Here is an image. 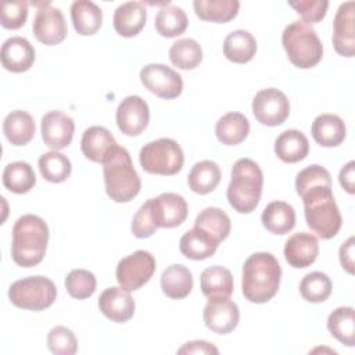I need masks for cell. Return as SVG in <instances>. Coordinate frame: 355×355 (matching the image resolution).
Here are the masks:
<instances>
[{
  "mask_svg": "<svg viewBox=\"0 0 355 355\" xmlns=\"http://www.w3.org/2000/svg\"><path fill=\"white\" fill-rule=\"evenodd\" d=\"M282 268L270 252H255L243 265L241 291L245 300L263 304L272 300L280 286Z\"/></svg>",
  "mask_w": 355,
  "mask_h": 355,
  "instance_id": "1",
  "label": "cell"
},
{
  "mask_svg": "<svg viewBox=\"0 0 355 355\" xmlns=\"http://www.w3.org/2000/svg\"><path fill=\"white\" fill-rule=\"evenodd\" d=\"M49 243L46 222L32 214L22 215L12 227L11 257L22 268H32L42 262Z\"/></svg>",
  "mask_w": 355,
  "mask_h": 355,
  "instance_id": "2",
  "label": "cell"
},
{
  "mask_svg": "<svg viewBox=\"0 0 355 355\" xmlns=\"http://www.w3.org/2000/svg\"><path fill=\"white\" fill-rule=\"evenodd\" d=\"M262 186L263 175L259 165L250 158L237 159L226 191L230 207L240 214L252 212L261 201Z\"/></svg>",
  "mask_w": 355,
  "mask_h": 355,
  "instance_id": "3",
  "label": "cell"
},
{
  "mask_svg": "<svg viewBox=\"0 0 355 355\" xmlns=\"http://www.w3.org/2000/svg\"><path fill=\"white\" fill-rule=\"evenodd\" d=\"M304 215L309 229L320 239H333L343 223L340 209L336 204L331 187L316 186L301 196Z\"/></svg>",
  "mask_w": 355,
  "mask_h": 355,
  "instance_id": "4",
  "label": "cell"
},
{
  "mask_svg": "<svg viewBox=\"0 0 355 355\" xmlns=\"http://www.w3.org/2000/svg\"><path fill=\"white\" fill-rule=\"evenodd\" d=\"M105 191L115 202L133 200L140 189L141 180L136 172L126 148L118 147L115 153L103 164Z\"/></svg>",
  "mask_w": 355,
  "mask_h": 355,
  "instance_id": "5",
  "label": "cell"
},
{
  "mask_svg": "<svg viewBox=\"0 0 355 355\" xmlns=\"http://www.w3.org/2000/svg\"><path fill=\"white\" fill-rule=\"evenodd\" d=\"M282 44L290 62L301 69L315 67L323 57V44L318 33L304 21H293L284 28Z\"/></svg>",
  "mask_w": 355,
  "mask_h": 355,
  "instance_id": "6",
  "label": "cell"
},
{
  "mask_svg": "<svg viewBox=\"0 0 355 355\" xmlns=\"http://www.w3.org/2000/svg\"><path fill=\"white\" fill-rule=\"evenodd\" d=\"M139 161L147 173L171 176L182 169L184 155L176 140L161 137L141 147Z\"/></svg>",
  "mask_w": 355,
  "mask_h": 355,
  "instance_id": "7",
  "label": "cell"
},
{
  "mask_svg": "<svg viewBox=\"0 0 355 355\" xmlns=\"http://www.w3.org/2000/svg\"><path fill=\"white\" fill-rule=\"evenodd\" d=\"M57 297L54 283L44 276H29L14 282L8 288L12 305L29 311H43L53 305Z\"/></svg>",
  "mask_w": 355,
  "mask_h": 355,
  "instance_id": "8",
  "label": "cell"
},
{
  "mask_svg": "<svg viewBox=\"0 0 355 355\" xmlns=\"http://www.w3.org/2000/svg\"><path fill=\"white\" fill-rule=\"evenodd\" d=\"M155 266V258L148 251L137 250L118 262L116 282L128 291L139 290L153 277Z\"/></svg>",
  "mask_w": 355,
  "mask_h": 355,
  "instance_id": "9",
  "label": "cell"
},
{
  "mask_svg": "<svg viewBox=\"0 0 355 355\" xmlns=\"http://www.w3.org/2000/svg\"><path fill=\"white\" fill-rule=\"evenodd\" d=\"M252 114L265 126L284 123L290 115V101L287 96L275 87L259 90L252 98Z\"/></svg>",
  "mask_w": 355,
  "mask_h": 355,
  "instance_id": "10",
  "label": "cell"
},
{
  "mask_svg": "<svg viewBox=\"0 0 355 355\" xmlns=\"http://www.w3.org/2000/svg\"><path fill=\"white\" fill-rule=\"evenodd\" d=\"M140 80L148 92L165 100L176 98L183 90L182 76L164 64H147L143 67Z\"/></svg>",
  "mask_w": 355,
  "mask_h": 355,
  "instance_id": "11",
  "label": "cell"
},
{
  "mask_svg": "<svg viewBox=\"0 0 355 355\" xmlns=\"http://www.w3.org/2000/svg\"><path fill=\"white\" fill-rule=\"evenodd\" d=\"M32 31L35 37L40 43L46 46H54L65 39L68 28L61 10L53 7L47 1L37 4V11L33 18Z\"/></svg>",
  "mask_w": 355,
  "mask_h": 355,
  "instance_id": "12",
  "label": "cell"
},
{
  "mask_svg": "<svg viewBox=\"0 0 355 355\" xmlns=\"http://www.w3.org/2000/svg\"><path fill=\"white\" fill-rule=\"evenodd\" d=\"M118 129L126 136H139L148 125L150 110L140 96L125 97L115 114Z\"/></svg>",
  "mask_w": 355,
  "mask_h": 355,
  "instance_id": "13",
  "label": "cell"
},
{
  "mask_svg": "<svg viewBox=\"0 0 355 355\" xmlns=\"http://www.w3.org/2000/svg\"><path fill=\"white\" fill-rule=\"evenodd\" d=\"M148 202L157 227H176L187 218L189 207L180 194L162 193Z\"/></svg>",
  "mask_w": 355,
  "mask_h": 355,
  "instance_id": "14",
  "label": "cell"
},
{
  "mask_svg": "<svg viewBox=\"0 0 355 355\" xmlns=\"http://www.w3.org/2000/svg\"><path fill=\"white\" fill-rule=\"evenodd\" d=\"M205 326L216 334L233 331L240 319V311L236 302L229 298H209L202 311Z\"/></svg>",
  "mask_w": 355,
  "mask_h": 355,
  "instance_id": "15",
  "label": "cell"
},
{
  "mask_svg": "<svg viewBox=\"0 0 355 355\" xmlns=\"http://www.w3.org/2000/svg\"><path fill=\"white\" fill-rule=\"evenodd\" d=\"M42 139L51 150H62L72 141L75 123L73 119L62 111H49L40 122Z\"/></svg>",
  "mask_w": 355,
  "mask_h": 355,
  "instance_id": "16",
  "label": "cell"
},
{
  "mask_svg": "<svg viewBox=\"0 0 355 355\" xmlns=\"http://www.w3.org/2000/svg\"><path fill=\"white\" fill-rule=\"evenodd\" d=\"M354 1L340 4L333 21V46L334 50L344 57H354L355 54V29H354Z\"/></svg>",
  "mask_w": 355,
  "mask_h": 355,
  "instance_id": "17",
  "label": "cell"
},
{
  "mask_svg": "<svg viewBox=\"0 0 355 355\" xmlns=\"http://www.w3.org/2000/svg\"><path fill=\"white\" fill-rule=\"evenodd\" d=\"M101 313L115 323H125L133 318L136 304L130 291L119 287L105 288L98 298Z\"/></svg>",
  "mask_w": 355,
  "mask_h": 355,
  "instance_id": "18",
  "label": "cell"
},
{
  "mask_svg": "<svg viewBox=\"0 0 355 355\" xmlns=\"http://www.w3.org/2000/svg\"><path fill=\"white\" fill-rule=\"evenodd\" d=\"M118 143L112 133L104 126L87 128L80 140V148L83 155L98 164H104L118 148Z\"/></svg>",
  "mask_w": 355,
  "mask_h": 355,
  "instance_id": "19",
  "label": "cell"
},
{
  "mask_svg": "<svg viewBox=\"0 0 355 355\" xmlns=\"http://www.w3.org/2000/svg\"><path fill=\"white\" fill-rule=\"evenodd\" d=\"M319 254L318 239L308 232H298L290 236L284 244V258L293 268L311 266Z\"/></svg>",
  "mask_w": 355,
  "mask_h": 355,
  "instance_id": "20",
  "label": "cell"
},
{
  "mask_svg": "<svg viewBox=\"0 0 355 355\" xmlns=\"http://www.w3.org/2000/svg\"><path fill=\"white\" fill-rule=\"evenodd\" d=\"M35 49L28 39L22 36L8 37L0 51L1 65L4 69L19 73L28 71L35 62Z\"/></svg>",
  "mask_w": 355,
  "mask_h": 355,
  "instance_id": "21",
  "label": "cell"
},
{
  "mask_svg": "<svg viewBox=\"0 0 355 355\" xmlns=\"http://www.w3.org/2000/svg\"><path fill=\"white\" fill-rule=\"evenodd\" d=\"M147 11L140 1H128L116 7L114 12V29L123 37H133L146 25Z\"/></svg>",
  "mask_w": 355,
  "mask_h": 355,
  "instance_id": "22",
  "label": "cell"
},
{
  "mask_svg": "<svg viewBox=\"0 0 355 355\" xmlns=\"http://www.w3.org/2000/svg\"><path fill=\"white\" fill-rule=\"evenodd\" d=\"M312 137L322 147L340 146L347 135L344 121L334 114H320L312 122Z\"/></svg>",
  "mask_w": 355,
  "mask_h": 355,
  "instance_id": "23",
  "label": "cell"
},
{
  "mask_svg": "<svg viewBox=\"0 0 355 355\" xmlns=\"http://www.w3.org/2000/svg\"><path fill=\"white\" fill-rule=\"evenodd\" d=\"M219 243L212 239L208 233L198 227L187 230L179 241L180 252L193 261H202L212 257L218 248Z\"/></svg>",
  "mask_w": 355,
  "mask_h": 355,
  "instance_id": "24",
  "label": "cell"
},
{
  "mask_svg": "<svg viewBox=\"0 0 355 355\" xmlns=\"http://www.w3.org/2000/svg\"><path fill=\"white\" fill-rule=\"evenodd\" d=\"M275 153L283 162L294 164L308 155L309 141L302 132L297 129H288L276 137Z\"/></svg>",
  "mask_w": 355,
  "mask_h": 355,
  "instance_id": "25",
  "label": "cell"
},
{
  "mask_svg": "<svg viewBox=\"0 0 355 355\" xmlns=\"http://www.w3.org/2000/svg\"><path fill=\"white\" fill-rule=\"evenodd\" d=\"M201 291L209 298H230L233 294V276L229 269L214 265L202 270L200 277Z\"/></svg>",
  "mask_w": 355,
  "mask_h": 355,
  "instance_id": "26",
  "label": "cell"
},
{
  "mask_svg": "<svg viewBox=\"0 0 355 355\" xmlns=\"http://www.w3.org/2000/svg\"><path fill=\"white\" fill-rule=\"evenodd\" d=\"M71 19L79 35L90 36L101 28L103 11L93 1L78 0L71 4Z\"/></svg>",
  "mask_w": 355,
  "mask_h": 355,
  "instance_id": "27",
  "label": "cell"
},
{
  "mask_svg": "<svg viewBox=\"0 0 355 355\" xmlns=\"http://www.w3.org/2000/svg\"><path fill=\"white\" fill-rule=\"evenodd\" d=\"M262 225L273 234H286L295 226V211L284 201L269 202L261 215Z\"/></svg>",
  "mask_w": 355,
  "mask_h": 355,
  "instance_id": "28",
  "label": "cell"
},
{
  "mask_svg": "<svg viewBox=\"0 0 355 355\" xmlns=\"http://www.w3.org/2000/svg\"><path fill=\"white\" fill-rule=\"evenodd\" d=\"M255 53L257 40L248 31H233L223 40V55L232 62L245 64L254 58Z\"/></svg>",
  "mask_w": 355,
  "mask_h": 355,
  "instance_id": "29",
  "label": "cell"
},
{
  "mask_svg": "<svg viewBox=\"0 0 355 355\" xmlns=\"http://www.w3.org/2000/svg\"><path fill=\"white\" fill-rule=\"evenodd\" d=\"M250 122L241 112H227L215 125V135L222 144L236 146L247 139Z\"/></svg>",
  "mask_w": 355,
  "mask_h": 355,
  "instance_id": "30",
  "label": "cell"
},
{
  "mask_svg": "<svg viewBox=\"0 0 355 355\" xmlns=\"http://www.w3.org/2000/svg\"><path fill=\"white\" fill-rule=\"evenodd\" d=\"M161 288L162 293L172 300L186 298L193 288V275L186 266L173 263L162 272Z\"/></svg>",
  "mask_w": 355,
  "mask_h": 355,
  "instance_id": "31",
  "label": "cell"
},
{
  "mask_svg": "<svg viewBox=\"0 0 355 355\" xmlns=\"http://www.w3.org/2000/svg\"><path fill=\"white\" fill-rule=\"evenodd\" d=\"M3 132L14 146H25L35 136V121L31 114L22 110L11 111L3 122Z\"/></svg>",
  "mask_w": 355,
  "mask_h": 355,
  "instance_id": "32",
  "label": "cell"
},
{
  "mask_svg": "<svg viewBox=\"0 0 355 355\" xmlns=\"http://www.w3.org/2000/svg\"><path fill=\"white\" fill-rule=\"evenodd\" d=\"M193 7L200 19L225 24L237 15L240 3L237 0H194Z\"/></svg>",
  "mask_w": 355,
  "mask_h": 355,
  "instance_id": "33",
  "label": "cell"
},
{
  "mask_svg": "<svg viewBox=\"0 0 355 355\" xmlns=\"http://www.w3.org/2000/svg\"><path fill=\"white\" fill-rule=\"evenodd\" d=\"M220 182V169L216 162L204 159L196 162L189 172L187 183L191 191L197 194H208L216 189Z\"/></svg>",
  "mask_w": 355,
  "mask_h": 355,
  "instance_id": "34",
  "label": "cell"
},
{
  "mask_svg": "<svg viewBox=\"0 0 355 355\" xmlns=\"http://www.w3.org/2000/svg\"><path fill=\"white\" fill-rule=\"evenodd\" d=\"M330 334L347 347L355 345V311L351 306L336 308L327 318Z\"/></svg>",
  "mask_w": 355,
  "mask_h": 355,
  "instance_id": "35",
  "label": "cell"
},
{
  "mask_svg": "<svg viewBox=\"0 0 355 355\" xmlns=\"http://www.w3.org/2000/svg\"><path fill=\"white\" fill-rule=\"evenodd\" d=\"M3 184L15 194H25L36 184L33 168L25 161L10 162L3 171Z\"/></svg>",
  "mask_w": 355,
  "mask_h": 355,
  "instance_id": "36",
  "label": "cell"
},
{
  "mask_svg": "<svg viewBox=\"0 0 355 355\" xmlns=\"http://www.w3.org/2000/svg\"><path fill=\"white\" fill-rule=\"evenodd\" d=\"M194 226L204 230L212 239L220 243L229 236L232 223H230V218L225 211L216 207H208L197 215L194 220Z\"/></svg>",
  "mask_w": 355,
  "mask_h": 355,
  "instance_id": "37",
  "label": "cell"
},
{
  "mask_svg": "<svg viewBox=\"0 0 355 355\" xmlns=\"http://www.w3.org/2000/svg\"><path fill=\"white\" fill-rule=\"evenodd\" d=\"M189 25V18L183 8L165 4L155 15V29L164 37H176L182 35Z\"/></svg>",
  "mask_w": 355,
  "mask_h": 355,
  "instance_id": "38",
  "label": "cell"
},
{
  "mask_svg": "<svg viewBox=\"0 0 355 355\" xmlns=\"http://www.w3.org/2000/svg\"><path fill=\"white\" fill-rule=\"evenodd\" d=\"M169 60L179 69H194L202 61V49L191 37L179 39L169 49Z\"/></svg>",
  "mask_w": 355,
  "mask_h": 355,
  "instance_id": "39",
  "label": "cell"
},
{
  "mask_svg": "<svg viewBox=\"0 0 355 355\" xmlns=\"http://www.w3.org/2000/svg\"><path fill=\"white\" fill-rule=\"evenodd\" d=\"M37 165L42 176L51 183L65 182L72 171L69 158L55 150L42 154L37 161Z\"/></svg>",
  "mask_w": 355,
  "mask_h": 355,
  "instance_id": "40",
  "label": "cell"
},
{
  "mask_svg": "<svg viewBox=\"0 0 355 355\" xmlns=\"http://www.w3.org/2000/svg\"><path fill=\"white\" fill-rule=\"evenodd\" d=\"M331 280L323 272H311L305 275L300 283V294L308 302H323L331 294Z\"/></svg>",
  "mask_w": 355,
  "mask_h": 355,
  "instance_id": "41",
  "label": "cell"
},
{
  "mask_svg": "<svg viewBox=\"0 0 355 355\" xmlns=\"http://www.w3.org/2000/svg\"><path fill=\"white\" fill-rule=\"evenodd\" d=\"M96 276L86 269H73L65 277V288L72 298L86 300L96 291Z\"/></svg>",
  "mask_w": 355,
  "mask_h": 355,
  "instance_id": "42",
  "label": "cell"
},
{
  "mask_svg": "<svg viewBox=\"0 0 355 355\" xmlns=\"http://www.w3.org/2000/svg\"><path fill=\"white\" fill-rule=\"evenodd\" d=\"M316 186L331 187V176L326 168H323L322 165L313 164L298 172L295 178V190L300 197L305 191Z\"/></svg>",
  "mask_w": 355,
  "mask_h": 355,
  "instance_id": "43",
  "label": "cell"
},
{
  "mask_svg": "<svg viewBox=\"0 0 355 355\" xmlns=\"http://www.w3.org/2000/svg\"><path fill=\"white\" fill-rule=\"evenodd\" d=\"M47 347L55 355H72L78 351V340L71 329L55 326L47 334Z\"/></svg>",
  "mask_w": 355,
  "mask_h": 355,
  "instance_id": "44",
  "label": "cell"
},
{
  "mask_svg": "<svg viewBox=\"0 0 355 355\" xmlns=\"http://www.w3.org/2000/svg\"><path fill=\"white\" fill-rule=\"evenodd\" d=\"M288 6L295 10L297 14L302 17V21L306 24H316L322 21L326 15L329 1L326 0H298L288 1Z\"/></svg>",
  "mask_w": 355,
  "mask_h": 355,
  "instance_id": "45",
  "label": "cell"
},
{
  "mask_svg": "<svg viewBox=\"0 0 355 355\" xmlns=\"http://www.w3.org/2000/svg\"><path fill=\"white\" fill-rule=\"evenodd\" d=\"M28 18V3L22 0L4 1L1 6V25L6 29L21 28Z\"/></svg>",
  "mask_w": 355,
  "mask_h": 355,
  "instance_id": "46",
  "label": "cell"
},
{
  "mask_svg": "<svg viewBox=\"0 0 355 355\" xmlns=\"http://www.w3.org/2000/svg\"><path fill=\"white\" fill-rule=\"evenodd\" d=\"M157 225L154 222L153 214H151V208H150V202L148 200L137 209V212L135 214L133 219H132V225H130V230L133 233L135 237L137 239H147L151 237L155 230H157Z\"/></svg>",
  "mask_w": 355,
  "mask_h": 355,
  "instance_id": "47",
  "label": "cell"
},
{
  "mask_svg": "<svg viewBox=\"0 0 355 355\" xmlns=\"http://www.w3.org/2000/svg\"><path fill=\"white\" fill-rule=\"evenodd\" d=\"M354 248H355V239L354 236H351L345 243L341 244L338 251L340 263L343 269H345L349 275H354Z\"/></svg>",
  "mask_w": 355,
  "mask_h": 355,
  "instance_id": "48",
  "label": "cell"
},
{
  "mask_svg": "<svg viewBox=\"0 0 355 355\" xmlns=\"http://www.w3.org/2000/svg\"><path fill=\"white\" fill-rule=\"evenodd\" d=\"M178 354H219L218 348L204 340L187 341L182 348L178 349Z\"/></svg>",
  "mask_w": 355,
  "mask_h": 355,
  "instance_id": "49",
  "label": "cell"
},
{
  "mask_svg": "<svg viewBox=\"0 0 355 355\" xmlns=\"http://www.w3.org/2000/svg\"><path fill=\"white\" fill-rule=\"evenodd\" d=\"M338 182L347 193L349 194L355 193V162L354 161H349L341 168L338 175Z\"/></svg>",
  "mask_w": 355,
  "mask_h": 355,
  "instance_id": "50",
  "label": "cell"
}]
</instances>
